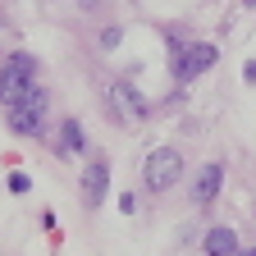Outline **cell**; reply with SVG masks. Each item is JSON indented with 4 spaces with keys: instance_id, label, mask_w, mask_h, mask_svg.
I'll return each mask as SVG.
<instances>
[{
    "instance_id": "5b68a950",
    "label": "cell",
    "mask_w": 256,
    "mask_h": 256,
    "mask_svg": "<svg viewBox=\"0 0 256 256\" xmlns=\"http://www.w3.org/2000/svg\"><path fill=\"white\" fill-rule=\"evenodd\" d=\"M78 192H82V206H87V210H96V206L106 202V192H110V160H106V156H96L92 165L82 170Z\"/></svg>"
},
{
    "instance_id": "6da1fadb",
    "label": "cell",
    "mask_w": 256,
    "mask_h": 256,
    "mask_svg": "<svg viewBox=\"0 0 256 256\" xmlns=\"http://www.w3.org/2000/svg\"><path fill=\"white\" fill-rule=\"evenodd\" d=\"M215 60H220V50L210 42H174L170 37V74L178 82H192L197 74H206Z\"/></svg>"
},
{
    "instance_id": "7c38bea8",
    "label": "cell",
    "mask_w": 256,
    "mask_h": 256,
    "mask_svg": "<svg viewBox=\"0 0 256 256\" xmlns=\"http://www.w3.org/2000/svg\"><path fill=\"white\" fill-rule=\"evenodd\" d=\"M32 183H28V174H10V192H28Z\"/></svg>"
},
{
    "instance_id": "8992f818",
    "label": "cell",
    "mask_w": 256,
    "mask_h": 256,
    "mask_svg": "<svg viewBox=\"0 0 256 256\" xmlns=\"http://www.w3.org/2000/svg\"><path fill=\"white\" fill-rule=\"evenodd\" d=\"M220 188H224V165L220 160H210V165H202V174L192 178V206H206V202H215L220 197Z\"/></svg>"
},
{
    "instance_id": "4fadbf2b",
    "label": "cell",
    "mask_w": 256,
    "mask_h": 256,
    "mask_svg": "<svg viewBox=\"0 0 256 256\" xmlns=\"http://www.w3.org/2000/svg\"><path fill=\"white\" fill-rule=\"evenodd\" d=\"M119 210H124V215H133V210H138V197H133V192H124V197H119Z\"/></svg>"
},
{
    "instance_id": "277c9868",
    "label": "cell",
    "mask_w": 256,
    "mask_h": 256,
    "mask_svg": "<svg viewBox=\"0 0 256 256\" xmlns=\"http://www.w3.org/2000/svg\"><path fill=\"white\" fill-rule=\"evenodd\" d=\"M32 74H37V60L32 55H10L5 60V69H0V106H18L23 101V92L32 87Z\"/></svg>"
},
{
    "instance_id": "3957f363",
    "label": "cell",
    "mask_w": 256,
    "mask_h": 256,
    "mask_svg": "<svg viewBox=\"0 0 256 256\" xmlns=\"http://www.w3.org/2000/svg\"><path fill=\"white\" fill-rule=\"evenodd\" d=\"M106 106H110L114 124H124V128H138V124L146 119V101H142V92H138L133 82H128V78L110 82V92H106Z\"/></svg>"
},
{
    "instance_id": "5bb4252c",
    "label": "cell",
    "mask_w": 256,
    "mask_h": 256,
    "mask_svg": "<svg viewBox=\"0 0 256 256\" xmlns=\"http://www.w3.org/2000/svg\"><path fill=\"white\" fill-rule=\"evenodd\" d=\"M234 256H256V247H238V252H234Z\"/></svg>"
},
{
    "instance_id": "30bf717a",
    "label": "cell",
    "mask_w": 256,
    "mask_h": 256,
    "mask_svg": "<svg viewBox=\"0 0 256 256\" xmlns=\"http://www.w3.org/2000/svg\"><path fill=\"white\" fill-rule=\"evenodd\" d=\"M23 110H32V114H46V106H50V96H46V87H37L32 82L28 92H23V101H18Z\"/></svg>"
},
{
    "instance_id": "9c48e42d",
    "label": "cell",
    "mask_w": 256,
    "mask_h": 256,
    "mask_svg": "<svg viewBox=\"0 0 256 256\" xmlns=\"http://www.w3.org/2000/svg\"><path fill=\"white\" fill-rule=\"evenodd\" d=\"M82 146H87L82 124H78V119H64V133H60V156H78Z\"/></svg>"
},
{
    "instance_id": "ba28073f",
    "label": "cell",
    "mask_w": 256,
    "mask_h": 256,
    "mask_svg": "<svg viewBox=\"0 0 256 256\" xmlns=\"http://www.w3.org/2000/svg\"><path fill=\"white\" fill-rule=\"evenodd\" d=\"M10 128L18 138H42L46 128H42V114H32V110H23V106H10Z\"/></svg>"
},
{
    "instance_id": "52a82bcc",
    "label": "cell",
    "mask_w": 256,
    "mask_h": 256,
    "mask_svg": "<svg viewBox=\"0 0 256 256\" xmlns=\"http://www.w3.org/2000/svg\"><path fill=\"white\" fill-rule=\"evenodd\" d=\"M202 247H206V256H234L242 242H238V234L229 229V224H215V229H206Z\"/></svg>"
},
{
    "instance_id": "8fae6325",
    "label": "cell",
    "mask_w": 256,
    "mask_h": 256,
    "mask_svg": "<svg viewBox=\"0 0 256 256\" xmlns=\"http://www.w3.org/2000/svg\"><path fill=\"white\" fill-rule=\"evenodd\" d=\"M119 37H124L119 28H106V32H101V46H106V50H114V46H119Z\"/></svg>"
},
{
    "instance_id": "7a4b0ae2",
    "label": "cell",
    "mask_w": 256,
    "mask_h": 256,
    "mask_svg": "<svg viewBox=\"0 0 256 256\" xmlns=\"http://www.w3.org/2000/svg\"><path fill=\"white\" fill-rule=\"evenodd\" d=\"M178 178H183V156H178L174 146H156V151L146 156V165H142V183H146L151 192H170Z\"/></svg>"
}]
</instances>
